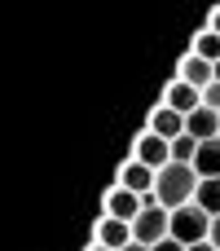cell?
Listing matches in <instances>:
<instances>
[{
    "mask_svg": "<svg viewBox=\"0 0 220 251\" xmlns=\"http://www.w3.org/2000/svg\"><path fill=\"white\" fill-rule=\"evenodd\" d=\"M207 26H212V31L220 35V4H216V13H212V22H207Z\"/></svg>",
    "mask_w": 220,
    "mask_h": 251,
    "instance_id": "obj_20",
    "label": "cell"
},
{
    "mask_svg": "<svg viewBox=\"0 0 220 251\" xmlns=\"http://www.w3.org/2000/svg\"><path fill=\"white\" fill-rule=\"evenodd\" d=\"M146 128H150V132H159V137H168V141H176V137L185 132V115H181V110H172L168 101H159V106L150 110Z\"/></svg>",
    "mask_w": 220,
    "mask_h": 251,
    "instance_id": "obj_8",
    "label": "cell"
},
{
    "mask_svg": "<svg viewBox=\"0 0 220 251\" xmlns=\"http://www.w3.org/2000/svg\"><path fill=\"white\" fill-rule=\"evenodd\" d=\"M212 66H216V79H220V62H212Z\"/></svg>",
    "mask_w": 220,
    "mask_h": 251,
    "instance_id": "obj_23",
    "label": "cell"
},
{
    "mask_svg": "<svg viewBox=\"0 0 220 251\" xmlns=\"http://www.w3.org/2000/svg\"><path fill=\"white\" fill-rule=\"evenodd\" d=\"M203 106H212V110H220V79L203 88Z\"/></svg>",
    "mask_w": 220,
    "mask_h": 251,
    "instance_id": "obj_16",
    "label": "cell"
},
{
    "mask_svg": "<svg viewBox=\"0 0 220 251\" xmlns=\"http://www.w3.org/2000/svg\"><path fill=\"white\" fill-rule=\"evenodd\" d=\"M185 132H190V137H198V141L220 137V110H212V106L190 110V115H185Z\"/></svg>",
    "mask_w": 220,
    "mask_h": 251,
    "instance_id": "obj_11",
    "label": "cell"
},
{
    "mask_svg": "<svg viewBox=\"0 0 220 251\" xmlns=\"http://www.w3.org/2000/svg\"><path fill=\"white\" fill-rule=\"evenodd\" d=\"M141 207H146V199H141L137 190L119 185V181L106 190V203H101V212H106V216H115V221H137V216H141Z\"/></svg>",
    "mask_w": 220,
    "mask_h": 251,
    "instance_id": "obj_4",
    "label": "cell"
},
{
    "mask_svg": "<svg viewBox=\"0 0 220 251\" xmlns=\"http://www.w3.org/2000/svg\"><path fill=\"white\" fill-rule=\"evenodd\" d=\"M194 203H198L207 216H220V176H203V181H198Z\"/></svg>",
    "mask_w": 220,
    "mask_h": 251,
    "instance_id": "obj_13",
    "label": "cell"
},
{
    "mask_svg": "<svg viewBox=\"0 0 220 251\" xmlns=\"http://www.w3.org/2000/svg\"><path fill=\"white\" fill-rule=\"evenodd\" d=\"M119 185H128V190H137L141 199L146 194H154V181H159V168H150V163H141V159H132L128 154V163L119 168V176H115Z\"/></svg>",
    "mask_w": 220,
    "mask_h": 251,
    "instance_id": "obj_6",
    "label": "cell"
},
{
    "mask_svg": "<svg viewBox=\"0 0 220 251\" xmlns=\"http://www.w3.org/2000/svg\"><path fill=\"white\" fill-rule=\"evenodd\" d=\"M198 146H203L198 137H190V132H181V137L172 141V159H176V163H194V154H198Z\"/></svg>",
    "mask_w": 220,
    "mask_h": 251,
    "instance_id": "obj_15",
    "label": "cell"
},
{
    "mask_svg": "<svg viewBox=\"0 0 220 251\" xmlns=\"http://www.w3.org/2000/svg\"><path fill=\"white\" fill-rule=\"evenodd\" d=\"M93 238L119 251V247H128L137 234H132V221H115V216H106V212H101V216H97V229H93Z\"/></svg>",
    "mask_w": 220,
    "mask_h": 251,
    "instance_id": "obj_9",
    "label": "cell"
},
{
    "mask_svg": "<svg viewBox=\"0 0 220 251\" xmlns=\"http://www.w3.org/2000/svg\"><path fill=\"white\" fill-rule=\"evenodd\" d=\"M168 229H172V212H168L163 203H146V207H141V216L132 221V234H137V243H146V247L163 243V238H168Z\"/></svg>",
    "mask_w": 220,
    "mask_h": 251,
    "instance_id": "obj_3",
    "label": "cell"
},
{
    "mask_svg": "<svg viewBox=\"0 0 220 251\" xmlns=\"http://www.w3.org/2000/svg\"><path fill=\"white\" fill-rule=\"evenodd\" d=\"M163 101H168L172 110L190 115V110H198V106H203V88H194V84H185V79H176V75H172V84L163 88Z\"/></svg>",
    "mask_w": 220,
    "mask_h": 251,
    "instance_id": "obj_10",
    "label": "cell"
},
{
    "mask_svg": "<svg viewBox=\"0 0 220 251\" xmlns=\"http://www.w3.org/2000/svg\"><path fill=\"white\" fill-rule=\"evenodd\" d=\"M176 79H185V84H194V88H207V84H216V66L190 49V53L181 57V66H176Z\"/></svg>",
    "mask_w": 220,
    "mask_h": 251,
    "instance_id": "obj_7",
    "label": "cell"
},
{
    "mask_svg": "<svg viewBox=\"0 0 220 251\" xmlns=\"http://www.w3.org/2000/svg\"><path fill=\"white\" fill-rule=\"evenodd\" d=\"M132 159H141V163H150V168H163V163H172V141L146 128V132H137V141H132Z\"/></svg>",
    "mask_w": 220,
    "mask_h": 251,
    "instance_id": "obj_5",
    "label": "cell"
},
{
    "mask_svg": "<svg viewBox=\"0 0 220 251\" xmlns=\"http://www.w3.org/2000/svg\"><path fill=\"white\" fill-rule=\"evenodd\" d=\"M207 234H212V216H207L198 203H185V207H176V212H172V229H168V238H176V243L194 247V243H203Z\"/></svg>",
    "mask_w": 220,
    "mask_h": 251,
    "instance_id": "obj_2",
    "label": "cell"
},
{
    "mask_svg": "<svg viewBox=\"0 0 220 251\" xmlns=\"http://www.w3.org/2000/svg\"><path fill=\"white\" fill-rule=\"evenodd\" d=\"M207 238H212V243L220 247V216H212V234H207Z\"/></svg>",
    "mask_w": 220,
    "mask_h": 251,
    "instance_id": "obj_19",
    "label": "cell"
},
{
    "mask_svg": "<svg viewBox=\"0 0 220 251\" xmlns=\"http://www.w3.org/2000/svg\"><path fill=\"white\" fill-rule=\"evenodd\" d=\"M185 251H220V247L212 243V238H203V243H194V247H185Z\"/></svg>",
    "mask_w": 220,
    "mask_h": 251,
    "instance_id": "obj_18",
    "label": "cell"
},
{
    "mask_svg": "<svg viewBox=\"0 0 220 251\" xmlns=\"http://www.w3.org/2000/svg\"><path fill=\"white\" fill-rule=\"evenodd\" d=\"M194 168H198V176H220V137H212V141L198 146Z\"/></svg>",
    "mask_w": 220,
    "mask_h": 251,
    "instance_id": "obj_12",
    "label": "cell"
},
{
    "mask_svg": "<svg viewBox=\"0 0 220 251\" xmlns=\"http://www.w3.org/2000/svg\"><path fill=\"white\" fill-rule=\"evenodd\" d=\"M198 168L194 163H163L159 168V181H154V199L168 207V212H176V207H185V203H194V194H198Z\"/></svg>",
    "mask_w": 220,
    "mask_h": 251,
    "instance_id": "obj_1",
    "label": "cell"
},
{
    "mask_svg": "<svg viewBox=\"0 0 220 251\" xmlns=\"http://www.w3.org/2000/svg\"><path fill=\"white\" fill-rule=\"evenodd\" d=\"M84 251H115V247H106V243H97V238H93V243H88Z\"/></svg>",
    "mask_w": 220,
    "mask_h": 251,
    "instance_id": "obj_22",
    "label": "cell"
},
{
    "mask_svg": "<svg viewBox=\"0 0 220 251\" xmlns=\"http://www.w3.org/2000/svg\"><path fill=\"white\" fill-rule=\"evenodd\" d=\"M150 251H185V243H176V238H163V243H154Z\"/></svg>",
    "mask_w": 220,
    "mask_h": 251,
    "instance_id": "obj_17",
    "label": "cell"
},
{
    "mask_svg": "<svg viewBox=\"0 0 220 251\" xmlns=\"http://www.w3.org/2000/svg\"><path fill=\"white\" fill-rule=\"evenodd\" d=\"M119 251H150V247H146V243H137V238H132V243H128V247H119Z\"/></svg>",
    "mask_w": 220,
    "mask_h": 251,
    "instance_id": "obj_21",
    "label": "cell"
},
{
    "mask_svg": "<svg viewBox=\"0 0 220 251\" xmlns=\"http://www.w3.org/2000/svg\"><path fill=\"white\" fill-rule=\"evenodd\" d=\"M198 57H207V62H220V35L212 31V26H203L198 35H194V44H190Z\"/></svg>",
    "mask_w": 220,
    "mask_h": 251,
    "instance_id": "obj_14",
    "label": "cell"
}]
</instances>
